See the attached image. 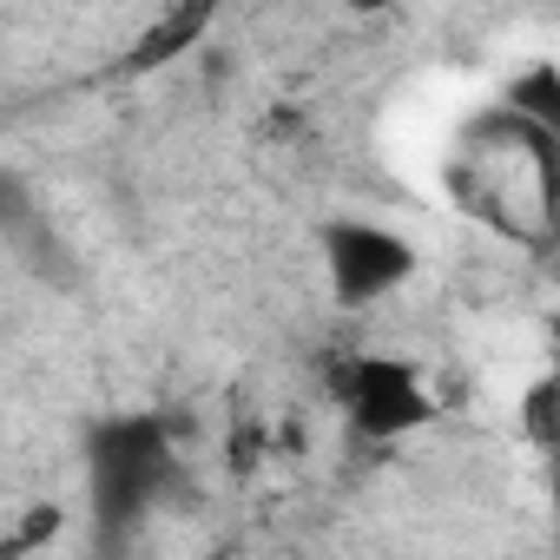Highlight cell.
<instances>
[{
  "label": "cell",
  "mask_w": 560,
  "mask_h": 560,
  "mask_svg": "<svg viewBox=\"0 0 560 560\" xmlns=\"http://www.w3.org/2000/svg\"><path fill=\"white\" fill-rule=\"evenodd\" d=\"M330 402L343 416V429L370 448H396L409 435H422L442 416V396L429 383V370L416 357L396 350H350L330 370Z\"/></svg>",
  "instance_id": "1"
},
{
  "label": "cell",
  "mask_w": 560,
  "mask_h": 560,
  "mask_svg": "<svg viewBox=\"0 0 560 560\" xmlns=\"http://www.w3.org/2000/svg\"><path fill=\"white\" fill-rule=\"evenodd\" d=\"M178 468V448L165 435V422L152 416H113L93 429V448H86V488H93V508L106 521L119 514H139L165 494Z\"/></svg>",
  "instance_id": "2"
},
{
  "label": "cell",
  "mask_w": 560,
  "mask_h": 560,
  "mask_svg": "<svg viewBox=\"0 0 560 560\" xmlns=\"http://www.w3.org/2000/svg\"><path fill=\"white\" fill-rule=\"evenodd\" d=\"M317 257H324V284L343 311H376L383 298H396L409 277H416V244L383 224V218H337L324 224L317 237Z\"/></svg>",
  "instance_id": "3"
},
{
  "label": "cell",
  "mask_w": 560,
  "mask_h": 560,
  "mask_svg": "<svg viewBox=\"0 0 560 560\" xmlns=\"http://www.w3.org/2000/svg\"><path fill=\"white\" fill-rule=\"evenodd\" d=\"M514 429H521V442H527L534 455H553V448H560V383H553L547 370L521 389V402H514Z\"/></svg>",
  "instance_id": "4"
},
{
  "label": "cell",
  "mask_w": 560,
  "mask_h": 560,
  "mask_svg": "<svg viewBox=\"0 0 560 560\" xmlns=\"http://www.w3.org/2000/svg\"><path fill=\"white\" fill-rule=\"evenodd\" d=\"M508 119H521V126H534V132L553 139V126H560V86H553V67L547 60L527 67L521 80H508Z\"/></svg>",
  "instance_id": "5"
},
{
  "label": "cell",
  "mask_w": 560,
  "mask_h": 560,
  "mask_svg": "<svg viewBox=\"0 0 560 560\" xmlns=\"http://www.w3.org/2000/svg\"><path fill=\"white\" fill-rule=\"evenodd\" d=\"M60 527H67V514H60V508H34V514H21V527H14V540H8V553L47 547V540H60Z\"/></svg>",
  "instance_id": "6"
},
{
  "label": "cell",
  "mask_w": 560,
  "mask_h": 560,
  "mask_svg": "<svg viewBox=\"0 0 560 560\" xmlns=\"http://www.w3.org/2000/svg\"><path fill=\"white\" fill-rule=\"evenodd\" d=\"M343 8H350V14H383L389 0H343Z\"/></svg>",
  "instance_id": "7"
}]
</instances>
